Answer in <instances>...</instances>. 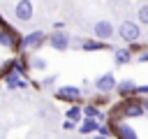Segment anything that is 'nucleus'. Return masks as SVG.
I'll return each instance as SVG.
<instances>
[{
  "label": "nucleus",
  "mask_w": 148,
  "mask_h": 139,
  "mask_svg": "<svg viewBox=\"0 0 148 139\" xmlns=\"http://www.w3.org/2000/svg\"><path fill=\"white\" fill-rule=\"evenodd\" d=\"M116 35H118L123 42H127V44H136V42L141 39V25H139L136 21L127 19V21H123V23L116 28Z\"/></svg>",
  "instance_id": "f257e3e1"
},
{
  "label": "nucleus",
  "mask_w": 148,
  "mask_h": 139,
  "mask_svg": "<svg viewBox=\"0 0 148 139\" xmlns=\"http://www.w3.org/2000/svg\"><path fill=\"white\" fill-rule=\"evenodd\" d=\"M46 39H49V35L44 32V30H30V32H25V35H21V51H37L39 46H44L46 44Z\"/></svg>",
  "instance_id": "f03ea898"
},
{
  "label": "nucleus",
  "mask_w": 148,
  "mask_h": 139,
  "mask_svg": "<svg viewBox=\"0 0 148 139\" xmlns=\"http://www.w3.org/2000/svg\"><path fill=\"white\" fill-rule=\"evenodd\" d=\"M56 100L60 102H69V104H83V93H81V86H74V83H65L60 88H56Z\"/></svg>",
  "instance_id": "7ed1b4c3"
},
{
  "label": "nucleus",
  "mask_w": 148,
  "mask_h": 139,
  "mask_svg": "<svg viewBox=\"0 0 148 139\" xmlns=\"http://www.w3.org/2000/svg\"><path fill=\"white\" fill-rule=\"evenodd\" d=\"M46 44H49L53 51H60V53H62V51H69V49H72V35H69L67 30H51Z\"/></svg>",
  "instance_id": "20e7f679"
},
{
  "label": "nucleus",
  "mask_w": 148,
  "mask_h": 139,
  "mask_svg": "<svg viewBox=\"0 0 148 139\" xmlns=\"http://www.w3.org/2000/svg\"><path fill=\"white\" fill-rule=\"evenodd\" d=\"M116 86H118V79H116V74L109 70V72H102L95 81H92V88L99 93V95H111V93H116Z\"/></svg>",
  "instance_id": "39448f33"
},
{
  "label": "nucleus",
  "mask_w": 148,
  "mask_h": 139,
  "mask_svg": "<svg viewBox=\"0 0 148 139\" xmlns=\"http://www.w3.org/2000/svg\"><path fill=\"white\" fill-rule=\"evenodd\" d=\"M0 46L2 49H14V51H18L21 53V35L16 32V28L14 25H5V28H0Z\"/></svg>",
  "instance_id": "423d86ee"
},
{
  "label": "nucleus",
  "mask_w": 148,
  "mask_h": 139,
  "mask_svg": "<svg viewBox=\"0 0 148 139\" xmlns=\"http://www.w3.org/2000/svg\"><path fill=\"white\" fill-rule=\"evenodd\" d=\"M116 35V28L111 21L102 19V21H95L92 23V39H99V42H111Z\"/></svg>",
  "instance_id": "0eeeda50"
},
{
  "label": "nucleus",
  "mask_w": 148,
  "mask_h": 139,
  "mask_svg": "<svg viewBox=\"0 0 148 139\" xmlns=\"http://www.w3.org/2000/svg\"><path fill=\"white\" fill-rule=\"evenodd\" d=\"M109 125H111V137H116V139H139V134L130 125V120H116V123H109Z\"/></svg>",
  "instance_id": "6e6552de"
},
{
  "label": "nucleus",
  "mask_w": 148,
  "mask_h": 139,
  "mask_svg": "<svg viewBox=\"0 0 148 139\" xmlns=\"http://www.w3.org/2000/svg\"><path fill=\"white\" fill-rule=\"evenodd\" d=\"M32 16H35V5H32V0H18V2L14 5V19H16V21L28 23Z\"/></svg>",
  "instance_id": "1a4fd4ad"
},
{
  "label": "nucleus",
  "mask_w": 148,
  "mask_h": 139,
  "mask_svg": "<svg viewBox=\"0 0 148 139\" xmlns=\"http://www.w3.org/2000/svg\"><path fill=\"white\" fill-rule=\"evenodd\" d=\"M136 90H139V83L134 81V79H120L118 81V86H116V95L120 97V100H130V97H136Z\"/></svg>",
  "instance_id": "9d476101"
},
{
  "label": "nucleus",
  "mask_w": 148,
  "mask_h": 139,
  "mask_svg": "<svg viewBox=\"0 0 148 139\" xmlns=\"http://www.w3.org/2000/svg\"><path fill=\"white\" fill-rule=\"evenodd\" d=\"M2 81H5V86L9 88V90H25L30 83L21 76V74H16V72H2V76H0Z\"/></svg>",
  "instance_id": "9b49d317"
},
{
  "label": "nucleus",
  "mask_w": 148,
  "mask_h": 139,
  "mask_svg": "<svg viewBox=\"0 0 148 139\" xmlns=\"http://www.w3.org/2000/svg\"><path fill=\"white\" fill-rule=\"evenodd\" d=\"M81 51H86V53H95V51H113V49H111V44H106V42H99V39L86 37L83 44H81Z\"/></svg>",
  "instance_id": "f8f14e48"
},
{
  "label": "nucleus",
  "mask_w": 148,
  "mask_h": 139,
  "mask_svg": "<svg viewBox=\"0 0 148 139\" xmlns=\"http://www.w3.org/2000/svg\"><path fill=\"white\" fill-rule=\"evenodd\" d=\"M134 60V51L130 46H120V49H113V63L116 65H130Z\"/></svg>",
  "instance_id": "ddd939ff"
},
{
  "label": "nucleus",
  "mask_w": 148,
  "mask_h": 139,
  "mask_svg": "<svg viewBox=\"0 0 148 139\" xmlns=\"http://www.w3.org/2000/svg\"><path fill=\"white\" fill-rule=\"evenodd\" d=\"M83 118H92V120H97V123H106V114H104L97 104H92V102L83 104Z\"/></svg>",
  "instance_id": "4468645a"
},
{
  "label": "nucleus",
  "mask_w": 148,
  "mask_h": 139,
  "mask_svg": "<svg viewBox=\"0 0 148 139\" xmlns=\"http://www.w3.org/2000/svg\"><path fill=\"white\" fill-rule=\"evenodd\" d=\"M97 127H99V123H97V120H92V118H83V120L79 123L76 132H79V134H83V137H90V134H97Z\"/></svg>",
  "instance_id": "2eb2a0df"
},
{
  "label": "nucleus",
  "mask_w": 148,
  "mask_h": 139,
  "mask_svg": "<svg viewBox=\"0 0 148 139\" xmlns=\"http://www.w3.org/2000/svg\"><path fill=\"white\" fill-rule=\"evenodd\" d=\"M65 118L79 125V123L83 120V104H69L67 111H65Z\"/></svg>",
  "instance_id": "dca6fc26"
},
{
  "label": "nucleus",
  "mask_w": 148,
  "mask_h": 139,
  "mask_svg": "<svg viewBox=\"0 0 148 139\" xmlns=\"http://www.w3.org/2000/svg\"><path fill=\"white\" fill-rule=\"evenodd\" d=\"M30 70H37V72H44L46 67H49V63H46V58H42V56H32L30 60Z\"/></svg>",
  "instance_id": "f3484780"
},
{
  "label": "nucleus",
  "mask_w": 148,
  "mask_h": 139,
  "mask_svg": "<svg viewBox=\"0 0 148 139\" xmlns=\"http://www.w3.org/2000/svg\"><path fill=\"white\" fill-rule=\"evenodd\" d=\"M136 23L139 25H148V2L136 9Z\"/></svg>",
  "instance_id": "a211bd4d"
},
{
  "label": "nucleus",
  "mask_w": 148,
  "mask_h": 139,
  "mask_svg": "<svg viewBox=\"0 0 148 139\" xmlns=\"http://www.w3.org/2000/svg\"><path fill=\"white\" fill-rule=\"evenodd\" d=\"M56 81H58V74H49V76L42 79V88H53Z\"/></svg>",
  "instance_id": "6ab92c4d"
},
{
  "label": "nucleus",
  "mask_w": 148,
  "mask_h": 139,
  "mask_svg": "<svg viewBox=\"0 0 148 139\" xmlns=\"http://www.w3.org/2000/svg\"><path fill=\"white\" fill-rule=\"evenodd\" d=\"M109 97H111V95H99V93H97V95H95V97H92V100H90V102H92V104H97V107H99V109H102V107H104V104H106V102H111V100H109Z\"/></svg>",
  "instance_id": "aec40b11"
},
{
  "label": "nucleus",
  "mask_w": 148,
  "mask_h": 139,
  "mask_svg": "<svg viewBox=\"0 0 148 139\" xmlns=\"http://www.w3.org/2000/svg\"><path fill=\"white\" fill-rule=\"evenodd\" d=\"M97 134H102V137H111V125H109V123H99Z\"/></svg>",
  "instance_id": "412c9836"
},
{
  "label": "nucleus",
  "mask_w": 148,
  "mask_h": 139,
  "mask_svg": "<svg viewBox=\"0 0 148 139\" xmlns=\"http://www.w3.org/2000/svg\"><path fill=\"white\" fill-rule=\"evenodd\" d=\"M134 60H136V63H148V46H146L143 51H139V53L134 56Z\"/></svg>",
  "instance_id": "4be33fe9"
},
{
  "label": "nucleus",
  "mask_w": 148,
  "mask_h": 139,
  "mask_svg": "<svg viewBox=\"0 0 148 139\" xmlns=\"http://www.w3.org/2000/svg\"><path fill=\"white\" fill-rule=\"evenodd\" d=\"M90 86H92V81H90V79H83V81H81V93H83V95H90Z\"/></svg>",
  "instance_id": "5701e85b"
},
{
  "label": "nucleus",
  "mask_w": 148,
  "mask_h": 139,
  "mask_svg": "<svg viewBox=\"0 0 148 139\" xmlns=\"http://www.w3.org/2000/svg\"><path fill=\"white\" fill-rule=\"evenodd\" d=\"M83 39H86V37H79V35H74V37H72V46H74V49H81Z\"/></svg>",
  "instance_id": "b1692460"
},
{
  "label": "nucleus",
  "mask_w": 148,
  "mask_h": 139,
  "mask_svg": "<svg viewBox=\"0 0 148 139\" xmlns=\"http://www.w3.org/2000/svg\"><path fill=\"white\" fill-rule=\"evenodd\" d=\"M136 97H148V83H146V86H139V90H136Z\"/></svg>",
  "instance_id": "393cba45"
},
{
  "label": "nucleus",
  "mask_w": 148,
  "mask_h": 139,
  "mask_svg": "<svg viewBox=\"0 0 148 139\" xmlns=\"http://www.w3.org/2000/svg\"><path fill=\"white\" fill-rule=\"evenodd\" d=\"M76 127H79V125L72 123V120H65V123H62V130H67V132H69V130H76Z\"/></svg>",
  "instance_id": "a878e982"
},
{
  "label": "nucleus",
  "mask_w": 148,
  "mask_h": 139,
  "mask_svg": "<svg viewBox=\"0 0 148 139\" xmlns=\"http://www.w3.org/2000/svg\"><path fill=\"white\" fill-rule=\"evenodd\" d=\"M141 100V107H143V114H148V97H139Z\"/></svg>",
  "instance_id": "bb28decb"
},
{
  "label": "nucleus",
  "mask_w": 148,
  "mask_h": 139,
  "mask_svg": "<svg viewBox=\"0 0 148 139\" xmlns=\"http://www.w3.org/2000/svg\"><path fill=\"white\" fill-rule=\"evenodd\" d=\"M53 30H65V23H62V21H56V23H53Z\"/></svg>",
  "instance_id": "cd10ccee"
},
{
  "label": "nucleus",
  "mask_w": 148,
  "mask_h": 139,
  "mask_svg": "<svg viewBox=\"0 0 148 139\" xmlns=\"http://www.w3.org/2000/svg\"><path fill=\"white\" fill-rule=\"evenodd\" d=\"M5 25H9V23H7V21H5V16L0 14V28H5Z\"/></svg>",
  "instance_id": "c85d7f7f"
},
{
  "label": "nucleus",
  "mask_w": 148,
  "mask_h": 139,
  "mask_svg": "<svg viewBox=\"0 0 148 139\" xmlns=\"http://www.w3.org/2000/svg\"><path fill=\"white\" fill-rule=\"evenodd\" d=\"M88 139H109V137H102V134H90Z\"/></svg>",
  "instance_id": "c756f323"
},
{
  "label": "nucleus",
  "mask_w": 148,
  "mask_h": 139,
  "mask_svg": "<svg viewBox=\"0 0 148 139\" xmlns=\"http://www.w3.org/2000/svg\"><path fill=\"white\" fill-rule=\"evenodd\" d=\"M0 76H2V63H0Z\"/></svg>",
  "instance_id": "7c9ffc66"
}]
</instances>
